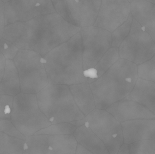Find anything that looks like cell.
<instances>
[{
	"label": "cell",
	"mask_w": 155,
	"mask_h": 154,
	"mask_svg": "<svg viewBox=\"0 0 155 154\" xmlns=\"http://www.w3.org/2000/svg\"><path fill=\"white\" fill-rule=\"evenodd\" d=\"M25 140L0 132V154H22Z\"/></svg>",
	"instance_id": "7402d4cb"
},
{
	"label": "cell",
	"mask_w": 155,
	"mask_h": 154,
	"mask_svg": "<svg viewBox=\"0 0 155 154\" xmlns=\"http://www.w3.org/2000/svg\"><path fill=\"white\" fill-rule=\"evenodd\" d=\"M138 78L137 65L120 58L99 78L89 84L96 108L106 110L129 96Z\"/></svg>",
	"instance_id": "7a4b0ae2"
},
{
	"label": "cell",
	"mask_w": 155,
	"mask_h": 154,
	"mask_svg": "<svg viewBox=\"0 0 155 154\" xmlns=\"http://www.w3.org/2000/svg\"><path fill=\"white\" fill-rule=\"evenodd\" d=\"M73 134L78 143L84 146L92 153L109 154L103 141L91 130L86 122L77 127Z\"/></svg>",
	"instance_id": "ac0fdd59"
},
{
	"label": "cell",
	"mask_w": 155,
	"mask_h": 154,
	"mask_svg": "<svg viewBox=\"0 0 155 154\" xmlns=\"http://www.w3.org/2000/svg\"><path fill=\"white\" fill-rule=\"evenodd\" d=\"M11 120L26 137L52 124L40 109L36 94L22 92L14 97Z\"/></svg>",
	"instance_id": "5b68a950"
},
{
	"label": "cell",
	"mask_w": 155,
	"mask_h": 154,
	"mask_svg": "<svg viewBox=\"0 0 155 154\" xmlns=\"http://www.w3.org/2000/svg\"><path fill=\"white\" fill-rule=\"evenodd\" d=\"M106 110L120 123L138 119H155V115L128 96L109 106Z\"/></svg>",
	"instance_id": "4fadbf2b"
},
{
	"label": "cell",
	"mask_w": 155,
	"mask_h": 154,
	"mask_svg": "<svg viewBox=\"0 0 155 154\" xmlns=\"http://www.w3.org/2000/svg\"><path fill=\"white\" fill-rule=\"evenodd\" d=\"M147 1L150 2L152 3L155 5V0H147Z\"/></svg>",
	"instance_id": "e575fe53"
},
{
	"label": "cell",
	"mask_w": 155,
	"mask_h": 154,
	"mask_svg": "<svg viewBox=\"0 0 155 154\" xmlns=\"http://www.w3.org/2000/svg\"><path fill=\"white\" fill-rule=\"evenodd\" d=\"M78 143L73 134H39L37 146L40 154H74Z\"/></svg>",
	"instance_id": "5bb4252c"
},
{
	"label": "cell",
	"mask_w": 155,
	"mask_h": 154,
	"mask_svg": "<svg viewBox=\"0 0 155 154\" xmlns=\"http://www.w3.org/2000/svg\"><path fill=\"white\" fill-rule=\"evenodd\" d=\"M56 13L71 24L79 27L93 25L101 0H52Z\"/></svg>",
	"instance_id": "30bf717a"
},
{
	"label": "cell",
	"mask_w": 155,
	"mask_h": 154,
	"mask_svg": "<svg viewBox=\"0 0 155 154\" xmlns=\"http://www.w3.org/2000/svg\"><path fill=\"white\" fill-rule=\"evenodd\" d=\"M56 12L52 0H11L5 4V26Z\"/></svg>",
	"instance_id": "8fae6325"
},
{
	"label": "cell",
	"mask_w": 155,
	"mask_h": 154,
	"mask_svg": "<svg viewBox=\"0 0 155 154\" xmlns=\"http://www.w3.org/2000/svg\"><path fill=\"white\" fill-rule=\"evenodd\" d=\"M36 95L40 109L52 124L69 123L85 117L67 85L49 83Z\"/></svg>",
	"instance_id": "3957f363"
},
{
	"label": "cell",
	"mask_w": 155,
	"mask_h": 154,
	"mask_svg": "<svg viewBox=\"0 0 155 154\" xmlns=\"http://www.w3.org/2000/svg\"><path fill=\"white\" fill-rule=\"evenodd\" d=\"M130 154H155V139H146L129 144Z\"/></svg>",
	"instance_id": "d4e9b609"
},
{
	"label": "cell",
	"mask_w": 155,
	"mask_h": 154,
	"mask_svg": "<svg viewBox=\"0 0 155 154\" xmlns=\"http://www.w3.org/2000/svg\"><path fill=\"white\" fill-rule=\"evenodd\" d=\"M119 48L111 47L103 55L93 68L84 71L89 84L99 78L105 73L119 58Z\"/></svg>",
	"instance_id": "44dd1931"
},
{
	"label": "cell",
	"mask_w": 155,
	"mask_h": 154,
	"mask_svg": "<svg viewBox=\"0 0 155 154\" xmlns=\"http://www.w3.org/2000/svg\"><path fill=\"white\" fill-rule=\"evenodd\" d=\"M80 32L58 45L43 57L50 84L67 86L87 82L83 68Z\"/></svg>",
	"instance_id": "6da1fadb"
},
{
	"label": "cell",
	"mask_w": 155,
	"mask_h": 154,
	"mask_svg": "<svg viewBox=\"0 0 155 154\" xmlns=\"http://www.w3.org/2000/svg\"><path fill=\"white\" fill-rule=\"evenodd\" d=\"M127 1H128V2H129V3H130V4L132 2H133V1H134V0H127Z\"/></svg>",
	"instance_id": "8d00e7d4"
},
{
	"label": "cell",
	"mask_w": 155,
	"mask_h": 154,
	"mask_svg": "<svg viewBox=\"0 0 155 154\" xmlns=\"http://www.w3.org/2000/svg\"><path fill=\"white\" fill-rule=\"evenodd\" d=\"M0 132L10 136L25 140L26 137L24 136L12 123L11 119L0 120Z\"/></svg>",
	"instance_id": "f1b7e54d"
},
{
	"label": "cell",
	"mask_w": 155,
	"mask_h": 154,
	"mask_svg": "<svg viewBox=\"0 0 155 154\" xmlns=\"http://www.w3.org/2000/svg\"><path fill=\"white\" fill-rule=\"evenodd\" d=\"M5 3L2 0H0V40L3 38L5 22Z\"/></svg>",
	"instance_id": "f546056e"
},
{
	"label": "cell",
	"mask_w": 155,
	"mask_h": 154,
	"mask_svg": "<svg viewBox=\"0 0 155 154\" xmlns=\"http://www.w3.org/2000/svg\"><path fill=\"white\" fill-rule=\"evenodd\" d=\"M124 143L155 139V119H138L121 123Z\"/></svg>",
	"instance_id": "9a60e30c"
},
{
	"label": "cell",
	"mask_w": 155,
	"mask_h": 154,
	"mask_svg": "<svg viewBox=\"0 0 155 154\" xmlns=\"http://www.w3.org/2000/svg\"><path fill=\"white\" fill-rule=\"evenodd\" d=\"M128 96L155 115V82L138 77Z\"/></svg>",
	"instance_id": "e0dca14e"
},
{
	"label": "cell",
	"mask_w": 155,
	"mask_h": 154,
	"mask_svg": "<svg viewBox=\"0 0 155 154\" xmlns=\"http://www.w3.org/2000/svg\"><path fill=\"white\" fill-rule=\"evenodd\" d=\"M85 122L103 141L109 154L118 153L124 143L121 123L106 110L96 108L85 117Z\"/></svg>",
	"instance_id": "52a82bcc"
},
{
	"label": "cell",
	"mask_w": 155,
	"mask_h": 154,
	"mask_svg": "<svg viewBox=\"0 0 155 154\" xmlns=\"http://www.w3.org/2000/svg\"><path fill=\"white\" fill-rule=\"evenodd\" d=\"M20 49L10 41L2 38L0 40V52L6 59L13 60Z\"/></svg>",
	"instance_id": "83f0119b"
},
{
	"label": "cell",
	"mask_w": 155,
	"mask_h": 154,
	"mask_svg": "<svg viewBox=\"0 0 155 154\" xmlns=\"http://www.w3.org/2000/svg\"><path fill=\"white\" fill-rule=\"evenodd\" d=\"M76 154H92L90 151H89L88 149H87L84 146H82L80 144L78 143L77 147H76Z\"/></svg>",
	"instance_id": "1f68e13d"
},
{
	"label": "cell",
	"mask_w": 155,
	"mask_h": 154,
	"mask_svg": "<svg viewBox=\"0 0 155 154\" xmlns=\"http://www.w3.org/2000/svg\"><path fill=\"white\" fill-rule=\"evenodd\" d=\"M133 17L143 27L155 44V5L147 0H134L131 3Z\"/></svg>",
	"instance_id": "2e32d148"
},
{
	"label": "cell",
	"mask_w": 155,
	"mask_h": 154,
	"mask_svg": "<svg viewBox=\"0 0 155 154\" xmlns=\"http://www.w3.org/2000/svg\"><path fill=\"white\" fill-rule=\"evenodd\" d=\"M73 125L76 127H79L83 125L85 123V119L84 118H82L81 119H78V120H75V121H72L70 122Z\"/></svg>",
	"instance_id": "836d02e7"
},
{
	"label": "cell",
	"mask_w": 155,
	"mask_h": 154,
	"mask_svg": "<svg viewBox=\"0 0 155 154\" xmlns=\"http://www.w3.org/2000/svg\"><path fill=\"white\" fill-rule=\"evenodd\" d=\"M13 61L19 74L21 92L36 94L49 84L43 57L38 52L20 49Z\"/></svg>",
	"instance_id": "8992f818"
},
{
	"label": "cell",
	"mask_w": 155,
	"mask_h": 154,
	"mask_svg": "<svg viewBox=\"0 0 155 154\" xmlns=\"http://www.w3.org/2000/svg\"><path fill=\"white\" fill-rule=\"evenodd\" d=\"M133 20V16L131 13L128 19L112 33V42L111 47L119 48L122 42L130 32Z\"/></svg>",
	"instance_id": "cb8c5ba5"
},
{
	"label": "cell",
	"mask_w": 155,
	"mask_h": 154,
	"mask_svg": "<svg viewBox=\"0 0 155 154\" xmlns=\"http://www.w3.org/2000/svg\"><path fill=\"white\" fill-rule=\"evenodd\" d=\"M82 40V58L84 71L93 68L112 46V33L91 25L79 31Z\"/></svg>",
	"instance_id": "9c48e42d"
},
{
	"label": "cell",
	"mask_w": 155,
	"mask_h": 154,
	"mask_svg": "<svg viewBox=\"0 0 155 154\" xmlns=\"http://www.w3.org/2000/svg\"><path fill=\"white\" fill-rule=\"evenodd\" d=\"M21 92L19 74L13 60L6 59L4 73L0 82V95L14 97Z\"/></svg>",
	"instance_id": "ffe728a7"
},
{
	"label": "cell",
	"mask_w": 155,
	"mask_h": 154,
	"mask_svg": "<svg viewBox=\"0 0 155 154\" xmlns=\"http://www.w3.org/2000/svg\"><path fill=\"white\" fill-rule=\"evenodd\" d=\"M138 77L155 82V55L149 60L137 65Z\"/></svg>",
	"instance_id": "484cf974"
},
{
	"label": "cell",
	"mask_w": 155,
	"mask_h": 154,
	"mask_svg": "<svg viewBox=\"0 0 155 154\" xmlns=\"http://www.w3.org/2000/svg\"><path fill=\"white\" fill-rule=\"evenodd\" d=\"M118 154H130L129 145L123 143L119 148Z\"/></svg>",
	"instance_id": "d6a6232c"
},
{
	"label": "cell",
	"mask_w": 155,
	"mask_h": 154,
	"mask_svg": "<svg viewBox=\"0 0 155 154\" xmlns=\"http://www.w3.org/2000/svg\"><path fill=\"white\" fill-rule=\"evenodd\" d=\"M14 96L0 95V120L11 119Z\"/></svg>",
	"instance_id": "4316f807"
},
{
	"label": "cell",
	"mask_w": 155,
	"mask_h": 154,
	"mask_svg": "<svg viewBox=\"0 0 155 154\" xmlns=\"http://www.w3.org/2000/svg\"><path fill=\"white\" fill-rule=\"evenodd\" d=\"M131 4L127 0H101L94 26L113 33L128 19Z\"/></svg>",
	"instance_id": "7c38bea8"
},
{
	"label": "cell",
	"mask_w": 155,
	"mask_h": 154,
	"mask_svg": "<svg viewBox=\"0 0 155 154\" xmlns=\"http://www.w3.org/2000/svg\"><path fill=\"white\" fill-rule=\"evenodd\" d=\"M69 87L76 105L85 116L96 108L94 95L88 82L70 85Z\"/></svg>",
	"instance_id": "d6986e66"
},
{
	"label": "cell",
	"mask_w": 155,
	"mask_h": 154,
	"mask_svg": "<svg viewBox=\"0 0 155 154\" xmlns=\"http://www.w3.org/2000/svg\"><path fill=\"white\" fill-rule=\"evenodd\" d=\"M37 41L33 51L44 57L79 32L81 28L65 20L57 13L39 15Z\"/></svg>",
	"instance_id": "277c9868"
},
{
	"label": "cell",
	"mask_w": 155,
	"mask_h": 154,
	"mask_svg": "<svg viewBox=\"0 0 155 154\" xmlns=\"http://www.w3.org/2000/svg\"><path fill=\"white\" fill-rule=\"evenodd\" d=\"M121 58L142 64L155 55V44L143 27L133 17L130 32L119 47Z\"/></svg>",
	"instance_id": "ba28073f"
},
{
	"label": "cell",
	"mask_w": 155,
	"mask_h": 154,
	"mask_svg": "<svg viewBox=\"0 0 155 154\" xmlns=\"http://www.w3.org/2000/svg\"><path fill=\"white\" fill-rule=\"evenodd\" d=\"M5 63H6V59L0 52V82L2 80L4 73Z\"/></svg>",
	"instance_id": "4dcf8cb0"
},
{
	"label": "cell",
	"mask_w": 155,
	"mask_h": 154,
	"mask_svg": "<svg viewBox=\"0 0 155 154\" xmlns=\"http://www.w3.org/2000/svg\"><path fill=\"white\" fill-rule=\"evenodd\" d=\"M11 1V0H2L3 2L5 3L6 2H8V1Z\"/></svg>",
	"instance_id": "d590c367"
},
{
	"label": "cell",
	"mask_w": 155,
	"mask_h": 154,
	"mask_svg": "<svg viewBox=\"0 0 155 154\" xmlns=\"http://www.w3.org/2000/svg\"><path fill=\"white\" fill-rule=\"evenodd\" d=\"M77 127L69 123L52 124L36 132L35 134H47L51 135L73 134Z\"/></svg>",
	"instance_id": "603a6c76"
}]
</instances>
